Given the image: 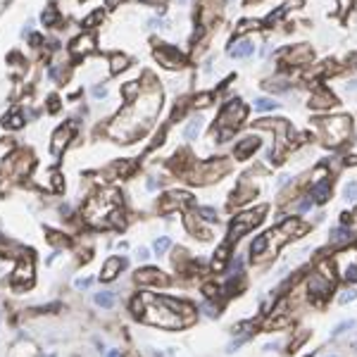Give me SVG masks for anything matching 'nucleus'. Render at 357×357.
Wrapping results in <instances>:
<instances>
[{
  "instance_id": "nucleus-12",
  "label": "nucleus",
  "mask_w": 357,
  "mask_h": 357,
  "mask_svg": "<svg viewBox=\"0 0 357 357\" xmlns=\"http://www.w3.org/2000/svg\"><path fill=\"white\" fill-rule=\"evenodd\" d=\"M136 281L141 286H160V284H167V276L155 269V267H148V269H141L136 274Z\"/></svg>"
},
{
  "instance_id": "nucleus-14",
  "label": "nucleus",
  "mask_w": 357,
  "mask_h": 357,
  "mask_svg": "<svg viewBox=\"0 0 357 357\" xmlns=\"http://www.w3.org/2000/svg\"><path fill=\"white\" fill-rule=\"evenodd\" d=\"M126 267V260L122 257H110V260H105L103 264V272H100V281H112V279H117V274H122V269Z\"/></svg>"
},
{
  "instance_id": "nucleus-48",
  "label": "nucleus",
  "mask_w": 357,
  "mask_h": 357,
  "mask_svg": "<svg viewBox=\"0 0 357 357\" xmlns=\"http://www.w3.org/2000/svg\"><path fill=\"white\" fill-rule=\"evenodd\" d=\"M60 110V100H57L55 96H50V100H48V112H57Z\"/></svg>"
},
{
  "instance_id": "nucleus-3",
  "label": "nucleus",
  "mask_w": 357,
  "mask_h": 357,
  "mask_svg": "<svg viewBox=\"0 0 357 357\" xmlns=\"http://www.w3.org/2000/svg\"><path fill=\"white\" fill-rule=\"evenodd\" d=\"M319 129L324 131V141L329 145H341L350 136V119L348 117H331V119H319Z\"/></svg>"
},
{
  "instance_id": "nucleus-53",
  "label": "nucleus",
  "mask_w": 357,
  "mask_h": 357,
  "mask_svg": "<svg viewBox=\"0 0 357 357\" xmlns=\"http://www.w3.org/2000/svg\"><path fill=\"white\" fill-rule=\"evenodd\" d=\"M350 2H353V0H338V7H341V10H348Z\"/></svg>"
},
{
  "instance_id": "nucleus-37",
  "label": "nucleus",
  "mask_w": 357,
  "mask_h": 357,
  "mask_svg": "<svg viewBox=\"0 0 357 357\" xmlns=\"http://www.w3.org/2000/svg\"><path fill=\"white\" fill-rule=\"evenodd\" d=\"M343 195H345V200H348V203H357V181H350V183L345 186Z\"/></svg>"
},
{
  "instance_id": "nucleus-49",
  "label": "nucleus",
  "mask_w": 357,
  "mask_h": 357,
  "mask_svg": "<svg viewBox=\"0 0 357 357\" xmlns=\"http://www.w3.org/2000/svg\"><path fill=\"white\" fill-rule=\"evenodd\" d=\"M105 96H107V88H105V86H96V88H93V98L100 100V98H105Z\"/></svg>"
},
{
  "instance_id": "nucleus-34",
  "label": "nucleus",
  "mask_w": 357,
  "mask_h": 357,
  "mask_svg": "<svg viewBox=\"0 0 357 357\" xmlns=\"http://www.w3.org/2000/svg\"><path fill=\"white\" fill-rule=\"evenodd\" d=\"M169 246H172V241H169L167 236H160V238L155 241V246H152V250H155L157 255H165L167 250H169Z\"/></svg>"
},
{
  "instance_id": "nucleus-29",
  "label": "nucleus",
  "mask_w": 357,
  "mask_h": 357,
  "mask_svg": "<svg viewBox=\"0 0 357 357\" xmlns=\"http://www.w3.org/2000/svg\"><path fill=\"white\" fill-rule=\"evenodd\" d=\"M252 195H255V188H250V186H246V183H241V188H238L236 195H234V203L236 205H243V203H248Z\"/></svg>"
},
{
  "instance_id": "nucleus-22",
  "label": "nucleus",
  "mask_w": 357,
  "mask_h": 357,
  "mask_svg": "<svg viewBox=\"0 0 357 357\" xmlns=\"http://www.w3.org/2000/svg\"><path fill=\"white\" fill-rule=\"evenodd\" d=\"M305 231H307V226H305V224H300L295 217H288V219L279 226V234H288V236H293V234L300 236V234H305Z\"/></svg>"
},
{
  "instance_id": "nucleus-15",
  "label": "nucleus",
  "mask_w": 357,
  "mask_h": 357,
  "mask_svg": "<svg viewBox=\"0 0 357 357\" xmlns=\"http://www.w3.org/2000/svg\"><path fill=\"white\" fill-rule=\"evenodd\" d=\"M338 100H336V96L331 93L329 88H319V91H315L312 93V98H310V107H317V110H324V107H333Z\"/></svg>"
},
{
  "instance_id": "nucleus-31",
  "label": "nucleus",
  "mask_w": 357,
  "mask_h": 357,
  "mask_svg": "<svg viewBox=\"0 0 357 357\" xmlns=\"http://www.w3.org/2000/svg\"><path fill=\"white\" fill-rule=\"evenodd\" d=\"M129 67V57L126 55H112V60H110V71L112 74H119V71H124V69Z\"/></svg>"
},
{
  "instance_id": "nucleus-10",
  "label": "nucleus",
  "mask_w": 357,
  "mask_h": 357,
  "mask_svg": "<svg viewBox=\"0 0 357 357\" xmlns=\"http://www.w3.org/2000/svg\"><path fill=\"white\" fill-rule=\"evenodd\" d=\"M31 281H34V262L19 260V264L14 267V272H12V284L17 288H27Z\"/></svg>"
},
{
  "instance_id": "nucleus-19",
  "label": "nucleus",
  "mask_w": 357,
  "mask_h": 357,
  "mask_svg": "<svg viewBox=\"0 0 357 357\" xmlns=\"http://www.w3.org/2000/svg\"><path fill=\"white\" fill-rule=\"evenodd\" d=\"M272 236H274V231L262 234V236H257V238L252 241V246H250V255H252V260H260V257H264L267 248H269V243H272Z\"/></svg>"
},
{
  "instance_id": "nucleus-24",
  "label": "nucleus",
  "mask_w": 357,
  "mask_h": 357,
  "mask_svg": "<svg viewBox=\"0 0 357 357\" xmlns=\"http://www.w3.org/2000/svg\"><path fill=\"white\" fill-rule=\"evenodd\" d=\"M229 246H231V243H224V246H219V250L214 252V260H212V269H214V272H221V269H224L226 257H229Z\"/></svg>"
},
{
  "instance_id": "nucleus-27",
  "label": "nucleus",
  "mask_w": 357,
  "mask_h": 357,
  "mask_svg": "<svg viewBox=\"0 0 357 357\" xmlns=\"http://www.w3.org/2000/svg\"><path fill=\"white\" fill-rule=\"evenodd\" d=\"M57 19H60V12H57V7H55V5H48V7L43 10V14H41V22L45 24V27H55Z\"/></svg>"
},
{
  "instance_id": "nucleus-35",
  "label": "nucleus",
  "mask_w": 357,
  "mask_h": 357,
  "mask_svg": "<svg viewBox=\"0 0 357 357\" xmlns=\"http://www.w3.org/2000/svg\"><path fill=\"white\" fill-rule=\"evenodd\" d=\"M288 12V5H284V7H279V10H276V12H272L269 14V17H267V19H264V24H267V27H272V24H276V22H279V19H281V17H284V14Z\"/></svg>"
},
{
  "instance_id": "nucleus-36",
  "label": "nucleus",
  "mask_w": 357,
  "mask_h": 357,
  "mask_svg": "<svg viewBox=\"0 0 357 357\" xmlns=\"http://www.w3.org/2000/svg\"><path fill=\"white\" fill-rule=\"evenodd\" d=\"M134 162H126V160H122V162H117V165L112 167V169H114V172H117V174H122V177H126V174H131V172H134Z\"/></svg>"
},
{
  "instance_id": "nucleus-43",
  "label": "nucleus",
  "mask_w": 357,
  "mask_h": 357,
  "mask_svg": "<svg viewBox=\"0 0 357 357\" xmlns=\"http://www.w3.org/2000/svg\"><path fill=\"white\" fill-rule=\"evenodd\" d=\"M212 103V93H200V96H195V105H200V107H205Z\"/></svg>"
},
{
  "instance_id": "nucleus-44",
  "label": "nucleus",
  "mask_w": 357,
  "mask_h": 357,
  "mask_svg": "<svg viewBox=\"0 0 357 357\" xmlns=\"http://www.w3.org/2000/svg\"><path fill=\"white\" fill-rule=\"evenodd\" d=\"M203 293H205L207 298H217V295H219V286H214V284H207L205 288H203Z\"/></svg>"
},
{
  "instance_id": "nucleus-58",
  "label": "nucleus",
  "mask_w": 357,
  "mask_h": 357,
  "mask_svg": "<svg viewBox=\"0 0 357 357\" xmlns=\"http://www.w3.org/2000/svg\"><path fill=\"white\" fill-rule=\"evenodd\" d=\"M288 183V177H279V186H286Z\"/></svg>"
},
{
  "instance_id": "nucleus-11",
  "label": "nucleus",
  "mask_w": 357,
  "mask_h": 357,
  "mask_svg": "<svg viewBox=\"0 0 357 357\" xmlns=\"http://www.w3.org/2000/svg\"><path fill=\"white\" fill-rule=\"evenodd\" d=\"M71 136H74V129L71 126H60L55 134H53V143H50V150H53V155H60V152L67 148V143L71 141Z\"/></svg>"
},
{
  "instance_id": "nucleus-38",
  "label": "nucleus",
  "mask_w": 357,
  "mask_h": 357,
  "mask_svg": "<svg viewBox=\"0 0 357 357\" xmlns=\"http://www.w3.org/2000/svg\"><path fill=\"white\" fill-rule=\"evenodd\" d=\"M350 329H355V319H348V321H341L336 329L331 331V336L336 338V336H341V333H345V331H350Z\"/></svg>"
},
{
  "instance_id": "nucleus-1",
  "label": "nucleus",
  "mask_w": 357,
  "mask_h": 357,
  "mask_svg": "<svg viewBox=\"0 0 357 357\" xmlns=\"http://www.w3.org/2000/svg\"><path fill=\"white\" fill-rule=\"evenodd\" d=\"M143 298V312L141 319L160 329H178L193 319V307L174 298H155V295H141Z\"/></svg>"
},
{
  "instance_id": "nucleus-4",
  "label": "nucleus",
  "mask_w": 357,
  "mask_h": 357,
  "mask_svg": "<svg viewBox=\"0 0 357 357\" xmlns=\"http://www.w3.org/2000/svg\"><path fill=\"white\" fill-rule=\"evenodd\" d=\"M229 172V162L226 160H212V162H203V165L195 167L193 172V183H210V181H217L221 174Z\"/></svg>"
},
{
  "instance_id": "nucleus-56",
  "label": "nucleus",
  "mask_w": 357,
  "mask_h": 357,
  "mask_svg": "<svg viewBox=\"0 0 357 357\" xmlns=\"http://www.w3.org/2000/svg\"><path fill=\"white\" fill-rule=\"evenodd\" d=\"M105 357H122V353H119V350H110Z\"/></svg>"
},
{
  "instance_id": "nucleus-28",
  "label": "nucleus",
  "mask_w": 357,
  "mask_h": 357,
  "mask_svg": "<svg viewBox=\"0 0 357 357\" xmlns=\"http://www.w3.org/2000/svg\"><path fill=\"white\" fill-rule=\"evenodd\" d=\"M350 241H353V234L345 226H336L331 231V243H350Z\"/></svg>"
},
{
  "instance_id": "nucleus-30",
  "label": "nucleus",
  "mask_w": 357,
  "mask_h": 357,
  "mask_svg": "<svg viewBox=\"0 0 357 357\" xmlns=\"http://www.w3.org/2000/svg\"><path fill=\"white\" fill-rule=\"evenodd\" d=\"M122 96H124V100H134L136 96H141V83L138 81H129V83H124L122 86Z\"/></svg>"
},
{
  "instance_id": "nucleus-39",
  "label": "nucleus",
  "mask_w": 357,
  "mask_h": 357,
  "mask_svg": "<svg viewBox=\"0 0 357 357\" xmlns=\"http://www.w3.org/2000/svg\"><path fill=\"white\" fill-rule=\"evenodd\" d=\"M198 214L205 221H217V210L214 207H198Z\"/></svg>"
},
{
  "instance_id": "nucleus-21",
  "label": "nucleus",
  "mask_w": 357,
  "mask_h": 357,
  "mask_svg": "<svg viewBox=\"0 0 357 357\" xmlns=\"http://www.w3.org/2000/svg\"><path fill=\"white\" fill-rule=\"evenodd\" d=\"M310 198L315 200V203H326L331 198V183L329 181H319L312 186V191H310Z\"/></svg>"
},
{
  "instance_id": "nucleus-2",
  "label": "nucleus",
  "mask_w": 357,
  "mask_h": 357,
  "mask_svg": "<svg viewBox=\"0 0 357 357\" xmlns=\"http://www.w3.org/2000/svg\"><path fill=\"white\" fill-rule=\"evenodd\" d=\"M83 219L93 226H119L124 224V214H122V203H119V193L107 191L93 195L86 210H83Z\"/></svg>"
},
{
  "instance_id": "nucleus-20",
  "label": "nucleus",
  "mask_w": 357,
  "mask_h": 357,
  "mask_svg": "<svg viewBox=\"0 0 357 357\" xmlns=\"http://www.w3.org/2000/svg\"><path fill=\"white\" fill-rule=\"evenodd\" d=\"M96 48V38L91 36V34H86V36H79L76 41L71 43V53L79 57V55H88L91 50Z\"/></svg>"
},
{
  "instance_id": "nucleus-18",
  "label": "nucleus",
  "mask_w": 357,
  "mask_h": 357,
  "mask_svg": "<svg viewBox=\"0 0 357 357\" xmlns=\"http://www.w3.org/2000/svg\"><path fill=\"white\" fill-rule=\"evenodd\" d=\"M252 53H255V43L250 41V38H238V41L231 43V48H229V55L236 57V60L250 57Z\"/></svg>"
},
{
  "instance_id": "nucleus-33",
  "label": "nucleus",
  "mask_w": 357,
  "mask_h": 357,
  "mask_svg": "<svg viewBox=\"0 0 357 357\" xmlns=\"http://www.w3.org/2000/svg\"><path fill=\"white\" fill-rule=\"evenodd\" d=\"M103 19V10H96V12H91L88 17H83V22H81V27H86V29H93Z\"/></svg>"
},
{
  "instance_id": "nucleus-50",
  "label": "nucleus",
  "mask_w": 357,
  "mask_h": 357,
  "mask_svg": "<svg viewBox=\"0 0 357 357\" xmlns=\"http://www.w3.org/2000/svg\"><path fill=\"white\" fill-rule=\"evenodd\" d=\"M41 43H43V36H41V34H31V45H34V48H38Z\"/></svg>"
},
{
  "instance_id": "nucleus-7",
  "label": "nucleus",
  "mask_w": 357,
  "mask_h": 357,
  "mask_svg": "<svg viewBox=\"0 0 357 357\" xmlns=\"http://www.w3.org/2000/svg\"><path fill=\"white\" fill-rule=\"evenodd\" d=\"M333 264L338 267V274L348 284H357V250H343L336 255Z\"/></svg>"
},
{
  "instance_id": "nucleus-8",
  "label": "nucleus",
  "mask_w": 357,
  "mask_h": 357,
  "mask_svg": "<svg viewBox=\"0 0 357 357\" xmlns=\"http://www.w3.org/2000/svg\"><path fill=\"white\" fill-rule=\"evenodd\" d=\"M331 288H333V281L324 279L319 272H315V274L307 279V290H310V298H312V300H321V298H326V295L331 293Z\"/></svg>"
},
{
  "instance_id": "nucleus-42",
  "label": "nucleus",
  "mask_w": 357,
  "mask_h": 357,
  "mask_svg": "<svg viewBox=\"0 0 357 357\" xmlns=\"http://www.w3.org/2000/svg\"><path fill=\"white\" fill-rule=\"evenodd\" d=\"M355 298H357V290H353V288H350V290H345L343 295L338 298V302H341V305H348V302H353V300H355Z\"/></svg>"
},
{
  "instance_id": "nucleus-41",
  "label": "nucleus",
  "mask_w": 357,
  "mask_h": 357,
  "mask_svg": "<svg viewBox=\"0 0 357 357\" xmlns=\"http://www.w3.org/2000/svg\"><path fill=\"white\" fill-rule=\"evenodd\" d=\"M269 91H276V93H286L288 91V83L286 81H269V83H264Z\"/></svg>"
},
{
  "instance_id": "nucleus-17",
  "label": "nucleus",
  "mask_w": 357,
  "mask_h": 357,
  "mask_svg": "<svg viewBox=\"0 0 357 357\" xmlns=\"http://www.w3.org/2000/svg\"><path fill=\"white\" fill-rule=\"evenodd\" d=\"M193 200H191V193H186V191H174V193H169L165 198V203H162V210L165 212H169V210H174V207H183V205H191Z\"/></svg>"
},
{
  "instance_id": "nucleus-57",
  "label": "nucleus",
  "mask_w": 357,
  "mask_h": 357,
  "mask_svg": "<svg viewBox=\"0 0 357 357\" xmlns=\"http://www.w3.org/2000/svg\"><path fill=\"white\" fill-rule=\"evenodd\" d=\"M348 91H357V79H355V81L348 83Z\"/></svg>"
},
{
  "instance_id": "nucleus-46",
  "label": "nucleus",
  "mask_w": 357,
  "mask_h": 357,
  "mask_svg": "<svg viewBox=\"0 0 357 357\" xmlns=\"http://www.w3.org/2000/svg\"><path fill=\"white\" fill-rule=\"evenodd\" d=\"M74 286H76L79 290L88 288V286H91V279H88V276H83V279H76V281H74Z\"/></svg>"
},
{
  "instance_id": "nucleus-23",
  "label": "nucleus",
  "mask_w": 357,
  "mask_h": 357,
  "mask_svg": "<svg viewBox=\"0 0 357 357\" xmlns=\"http://www.w3.org/2000/svg\"><path fill=\"white\" fill-rule=\"evenodd\" d=\"M200 131H203V117H193L191 122L186 124V129H183V138L186 141H195V138L200 136Z\"/></svg>"
},
{
  "instance_id": "nucleus-9",
  "label": "nucleus",
  "mask_w": 357,
  "mask_h": 357,
  "mask_svg": "<svg viewBox=\"0 0 357 357\" xmlns=\"http://www.w3.org/2000/svg\"><path fill=\"white\" fill-rule=\"evenodd\" d=\"M155 57L169 69H177V67H183L186 65V57L178 53V48L174 45H160L157 50H155Z\"/></svg>"
},
{
  "instance_id": "nucleus-47",
  "label": "nucleus",
  "mask_w": 357,
  "mask_h": 357,
  "mask_svg": "<svg viewBox=\"0 0 357 357\" xmlns=\"http://www.w3.org/2000/svg\"><path fill=\"white\" fill-rule=\"evenodd\" d=\"M148 27H150V29H162V27H167V22H165V19H157V17H152L150 22H148Z\"/></svg>"
},
{
  "instance_id": "nucleus-55",
  "label": "nucleus",
  "mask_w": 357,
  "mask_h": 357,
  "mask_svg": "<svg viewBox=\"0 0 357 357\" xmlns=\"http://www.w3.org/2000/svg\"><path fill=\"white\" fill-rule=\"evenodd\" d=\"M119 2H122V0H105V5H107V7H117Z\"/></svg>"
},
{
  "instance_id": "nucleus-32",
  "label": "nucleus",
  "mask_w": 357,
  "mask_h": 357,
  "mask_svg": "<svg viewBox=\"0 0 357 357\" xmlns=\"http://www.w3.org/2000/svg\"><path fill=\"white\" fill-rule=\"evenodd\" d=\"M279 107V103H274L272 98H257L255 100V110L260 112H269V110H276Z\"/></svg>"
},
{
  "instance_id": "nucleus-45",
  "label": "nucleus",
  "mask_w": 357,
  "mask_h": 357,
  "mask_svg": "<svg viewBox=\"0 0 357 357\" xmlns=\"http://www.w3.org/2000/svg\"><path fill=\"white\" fill-rule=\"evenodd\" d=\"M310 207H312V198H305V200H300V203L295 205V210H298V212H307Z\"/></svg>"
},
{
  "instance_id": "nucleus-5",
  "label": "nucleus",
  "mask_w": 357,
  "mask_h": 357,
  "mask_svg": "<svg viewBox=\"0 0 357 357\" xmlns=\"http://www.w3.org/2000/svg\"><path fill=\"white\" fill-rule=\"evenodd\" d=\"M262 212L264 210H257V212H246V214H238L234 221H231V229H229V241L226 243H234L238 238H243L248 231H252L257 224L262 221Z\"/></svg>"
},
{
  "instance_id": "nucleus-26",
  "label": "nucleus",
  "mask_w": 357,
  "mask_h": 357,
  "mask_svg": "<svg viewBox=\"0 0 357 357\" xmlns=\"http://www.w3.org/2000/svg\"><path fill=\"white\" fill-rule=\"evenodd\" d=\"M96 305L98 307H103V310H112L114 307V293H110V290H100V293H96Z\"/></svg>"
},
{
  "instance_id": "nucleus-59",
  "label": "nucleus",
  "mask_w": 357,
  "mask_h": 357,
  "mask_svg": "<svg viewBox=\"0 0 357 357\" xmlns=\"http://www.w3.org/2000/svg\"><path fill=\"white\" fill-rule=\"evenodd\" d=\"M41 357H55V355H41Z\"/></svg>"
},
{
  "instance_id": "nucleus-6",
  "label": "nucleus",
  "mask_w": 357,
  "mask_h": 357,
  "mask_svg": "<svg viewBox=\"0 0 357 357\" xmlns=\"http://www.w3.org/2000/svg\"><path fill=\"white\" fill-rule=\"evenodd\" d=\"M246 114H248L246 105H243L241 100H231V103H226V107L221 110L217 126H219V129H231V131H236L238 124L246 119Z\"/></svg>"
},
{
  "instance_id": "nucleus-40",
  "label": "nucleus",
  "mask_w": 357,
  "mask_h": 357,
  "mask_svg": "<svg viewBox=\"0 0 357 357\" xmlns=\"http://www.w3.org/2000/svg\"><path fill=\"white\" fill-rule=\"evenodd\" d=\"M260 27V22H255V19H243L241 24H238V29H236V34L241 36V34H246V31H250V29H257Z\"/></svg>"
},
{
  "instance_id": "nucleus-16",
  "label": "nucleus",
  "mask_w": 357,
  "mask_h": 357,
  "mask_svg": "<svg viewBox=\"0 0 357 357\" xmlns=\"http://www.w3.org/2000/svg\"><path fill=\"white\" fill-rule=\"evenodd\" d=\"M315 57V50L310 45H295L293 50H288V65H307Z\"/></svg>"
},
{
  "instance_id": "nucleus-25",
  "label": "nucleus",
  "mask_w": 357,
  "mask_h": 357,
  "mask_svg": "<svg viewBox=\"0 0 357 357\" xmlns=\"http://www.w3.org/2000/svg\"><path fill=\"white\" fill-rule=\"evenodd\" d=\"M2 124H5L7 129H22V126H24V114L19 110H12L10 114L2 117Z\"/></svg>"
},
{
  "instance_id": "nucleus-54",
  "label": "nucleus",
  "mask_w": 357,
  "mask_h": 357,
  "mask_svg": "<svg viewBox=\"0 0 357 357\" xmlns=\"http://www.w3.org/2000/svg\"><path fill=\"white\" fill-rule=\"evenodd\" d=\"M141 2H148V5H162V7H165V0H141Z\"/></svg>"
},
{
  "instance_id": "nucleus-52",
  "label": "nucleus",
  "mask_w": 357,
  "mask_h": 357,
  "mask_svg": "<svg viewBox=\"0 0 357 357\" xmlns=\"http://www.w3.org/2000/svg\"><path fill=\"white\" fill-rule=\"evenodd\" d=\"M145 186H148V191H157V181H155V178H148Z\"/></svg>"
},
{
  "instance_id": "nucleus-13",
  "label": "nucleus",
  "mask_w": 357,
  "mask_h": 357,
  "mask_svg": "<svg viewBox=\"0 0 357 357\" xmlns=\"http://www.w3.org/2000/svg\"><path fill=\"white\" fill-rule=\"evenodd\" d=\"M260 148V138L257 136H246V138H241L238 143H236V160H248L252 152Z\"/></svg>"
},
{
  "instance_id": "nucleus-51",
  "label": "nucleus",
  "mask_w": 357,
  "mask_h": 357,
  "mask_svg": "<svg viewBox=\"0 0 357 357\" xmlns=\"http://www.w3.org/2000/svg\"><path fill=\"white\" fill-rule=\"evenodd\" d=\"M150 257V250L148 248H138V260H148Z\"/></svg>"
}]
</instances>
